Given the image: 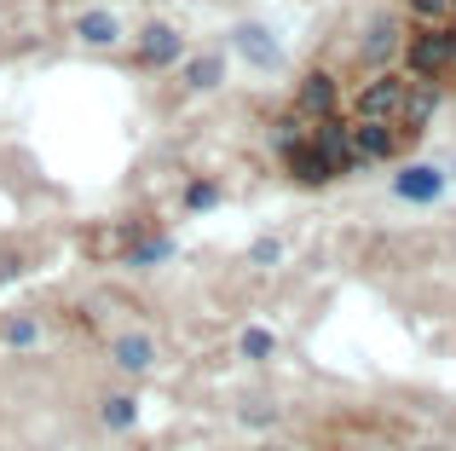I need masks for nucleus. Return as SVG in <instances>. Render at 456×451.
Instances as JSON below:
<instances>
[{
  "mask_svg": "<svg viewBox=\"0 0 456 451\" xmlns=\"http://www.w3.org/2000/svg\"><path fill=\"white\" fill-rule=\"evenodd\" d=\"M399 46H404L399 18H376V23L364 29V41H358V64L381 70V64H393V58H399Z\"/></svg>",
  "mask_w": 456,
  "mask_h": 451,
  "instance_id": "obj_9",
  "label": "nucleus"
},
{
  "mask_svg": "<svg viewBox=\"0 0 456 451\" xmlns=\"http://www.w3.org/2000/svg\"><path fill=\"white\" fill-rule=\"evenodd\" d=\"M451 23H456V0H451Z\"/></svg>",
  "mask_w": 456,
  "mask_h": 451,
  "instance_id": "obj_21",
  "label": "nucleus"
},
{
  "mask_svg": "<svg viewBox=\"0 0 456 451\" xmlns=\"http://www.w3.org/2000/svg\"><path fill=\"white\" fill-rule=\"evenodd\" d=\"M179 203H185L191 215H208V209L220 203V185H214V180H191L185 192H179Z\"/></svg>",
  "mask_w": 456,
  "mask_h": 451,
  "instance_id": "obj_17",
  "label": "nucleus"
},
{
  "mask_svg": "<svg viewBox=\"0 0 456 451\" xmlns=\"http://www.w3.org/2000/svg\"><path fill=\"white\" fill-rule=\"evenodd\" d=\"M237 353H243L248 365H266L272 353H278V330L272 324H248L243 336H237Z\"/></svg>",
  "mask_w": 456,
  "mask_h": 451,
  "instance_id": "obj_16",
  "label": "nucleus"
},
{
  "mask_svg": "<svg viewBox=\"0 0 456 451\" xmlns=\"http://www.w3.org/2000/svg\"><path fill=\"white\" fill-rule=\"evenodd\" d=\"M127 249H134V226L127 220H99L81 232V255L87 260H127Z\"/></svg>",
  "mask_w": 456,
  "mask_h": 451,
  "instance_id": "obj_7",
  "label": "nucleus"
},
{
  "mask_svg": "<svg viewBox=\"0 0 456 451\" xmlns=\"http://www.w3.org/2000/svg\"><path fill=\"white\" fill-rule=\"evenodd\" d=\"M404 93H411V76H404V70H381L376 81H364V87L353 93L346 122H399Z\"/></svg>",
  "mask_w": 456,
  "mask_h": 451,
  "instance_id": "obj_2",
  "label": "nucleus"
},
{
  "mask_svg": "<svg viewBox=\"0 0 456 451\" xmlns=\"http://www.w3.org/2000/svg\"><path fill=\"white\" fill-rule=\"evenodd\" d=\"M232 46H237V53H243L255 70H278V64H283L278 41H272V35L260 29V23H237V29H232Z\"/></svg>",
  "mask_w": 456,
  "mask_h": 451,
  "instance_id": "obj_11",
  "label": "nucleus"
},
{
  "mask_svg": "<svg viewBox=\"0 0 456 451\" xmlns=\"http://www.w3.org/2000/svg\"><path fill=\"white\" fill-rule=\"evenodd\" d=\"M278 157H283V174H289L295 185H330L335 174H346V168H341V157H335L323 139H312V134H301L295 145H283Z\"/></svg>",
  "mask_w": 456,
  "mask_h": 451,
  "instance_id": "obj_3",
  "label": "nucleus"
},
{
  "mask_svg": "<svg viewBox=\"0 0 456 451\" xmlns=\"http://www.w3.org/2000/svg\"><path fill=\"white\" fill-rule=\"evenodd\" d=\"M174 70H179V87L185 93H214L225 81V53H191Z\"/></svg>",
  "mask_w": 456,
  "mask_h": 451,
  "instance_id": "obj_10",
  "label": "nucleus"
},
{
  "mask_svg": "<svg viewBox=\"0 0 456 451\" xmlns=\"http://www.w3.org/2000/svg\"><path fill=\"white\" fill-rule=\"evenodd\" d=\"M301 122H323V116H341V87H335L330 70H306L301 87H295V104H289Z\"/></svg>",
  "mask_w": 456,
  "mask_h": 451,
  "instance_id": "obj_6",
  "label": "nucleus"
},
{
  "mask_svg": "<svg viewBox=\"0 0 456 451\" xmlns=\"http://www.w3.org/2000/svg\"><path fill=\"white\" fill-rule=\"evenodd\" d=\"M18 272H23V260H18V255H0V283H12Z\"/></svg>",
  "mask_w": 456,
  "mask_h": 451,
  "instance_id": "obj_20",
  "label": "nucleus"
},
{
  "mask_svg": "<svg viewBox=\"0 0 456 451\" xmlns=\"http://www.w3.org/2000/svg\"><path fill=\"white\" fill-rule=\"evenodd\" d=\"M416 23H451V0H404Z\"/></svg>",
  "mask_w": 456,
  "mask_h": 451,
  "instance_id": "obj_18",
  "label": "nucleus"
},
{
  "mask_svg": "<svg viewBox=\"0 0 456 451\" xmlns=\"http://www.w3.org/2000/svg\"><path fill=\"white\" fill-rule=\"evenodd\" d=\"M346 157H353V168L399 157V127L393 122H346Z\"/></svg>",
  "mask_w": 456,
  "mask_h": 451,
  "instance_id": "obj_5",
  "label": "nucleus"
},
{
  "mask_svg": "<svg viewBox=\"0 0 456 451\" xmlns=\"http://www.w3.org/2000/svg\"><path fill=\"white\" fill-rule=\"evenodd\" d=\"M110 359H116V371H127V376L156 371V336L151 330H122V336H110Z\"/></svg>",
  "mask_w": 456,
  "mask_h": 451,
  "instance_id": "obj_8",
  "label": "nucleus"
},
{
  "mask_svg": "<svg viewBox=\"0 0 456 451\" xmlns=\"http://www.w3.org/2000/svg\"><path fill=\"white\" fill-rule=\"evenodd\" d=\"M439 192H445V174L428 168V162H416V168H404L393 180V197H404V203H434Z\"/></svg>",
  "mask_w": 456,
  "mask_h": 451,
  "instance_id": "obj_13",
  "label": "nucleus"
},
{
  "mask_svg": "<svg viewBox=\"0 0 456 451\" xmlns=\"http://www.w3.org/2000/svg\"><path fill=\"white\" fill-rule=\"evenodd\" d=\"M76 35L87 46H116V41H122V18L104 12V6H93V12H81V18H76Z\"/></svg>",
  "mask_w": 456,
  "mask_h": 451,
  "instance_id": "obj_14",
  "label": "nucleus"
},
{
  "mask_svg": "<svg viewBox=\"0 0 456 451\" xmlns=\"http://www.w3.org/2000/svg\"><path fill=\"white\" fill-rule=\"evenodd\" d=\"M248 266H283V243H278V237H260V243H248Z\"/></svg>",
  "mask_w": 456,
  "mask_h": 451,
  "instance_id": "obj_19",
  "label": "nucleus"
},
{
  "mask_svg": "<svg viewBox=\"0 0 456 451\" xmlns=\"http://www.w3.org/2000/svg\"><path fill=\"white\" fill-rule=\"evenodd\" d=\"M260 451H278V446H260Z\"/></svg>",
  "mask_w": 456,
  "mask_h": 451,
  "instance_id": "obj_22",
  "label": "nucleus"
},
{
  "mask_svg": "<svg viewBox=\"0 0 456 451\" xmlns=\"http://www.w3.org/2000/svg\"><path fill=\"white\" fill-rule=\"evenodd\" d=\"M0 348H41V318L35 313H6L0 318Z\"/></svg>",
  "mask_w": 456,
  "mask_h": 451,
  "instance_id": "obj_15",
  "label": "nucleus"
},
{
  "mask_svg": "<svg viewBox=\"0 0 456 451\" xmlns=\"http://www.w3.org/2000/svg\"><path fill=\"white\" fill-rule=\"evenodd\" d=\"M399 64L411 81H445V70L456 64V23H416V35H404Z\"/></svg>",
  "mask_w": 456,
  "mask_h": 451,
  "instance_id": "obj_1",
  "label": "nucleus"
},
{
  "mask_svg": "<svg viewBox=\"0 0 456 451\" xmlns=\"http://www.w3.org/2000/svg\"><path fill=\"white\" fill-rule=\"evenodd\" d=\"M422 451H439V446H422Z\"/></svg>",
  "mask_w": 456,
  "mask_h": 451,
  "instance_id": "obj_23",
  "label": "nucleus"
},
{
  "mask_svg": "<svg viewBox=\"0 0 456 451\" xmlns=\"http://www.w3.org/2000/svg\"><path fill=\"white\" fill-rule=\"evenodd\" d=\"M99 422L110 434H134L139 429V394L134 388H110V394L99 399Z\"/></svg>",
  "mask_w": 456,
  "mask_h": 451,
  "instance_id": "obj_12",
  "label": "nucleus"
},
{
  "mask_svg": "<svg viewBox=\"0 0 456 451\" xmlns=\"http://www.w3.org/2000/svg\"><path fill=\"white\" fill-rule=\"evenodd\" d=\"M179 58H185V41H179V29H174V23L151 18L145 29L134 35V64H139V70H174Z\"/></svg>",
  "mask_w": 456,
  "mask_h": 451,
  "instance_id": "obj_4",
  "label": "nucleus"
}]
</instances>
